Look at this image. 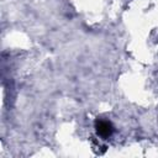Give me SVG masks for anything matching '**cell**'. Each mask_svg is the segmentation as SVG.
I'll return each mask as SVG.
<instances>
[{"instance_id":"6da1fadb","label":"cell","mask_w":158,"mask_h":158,"mask_svg":"<svg viewBox=\"0 0 158 158\" xmlns=\"http://www.w3.org/2000/svg\"><path fill=\"white\" fill-rule=\"evenodd\" d=\"M95 127H96L98 135H99L100 137H102V138L110 137V136L112 135V132H114V127H112V125H111L109 121H102V120L96 121Z\"/></svg>"}]
</instances>
